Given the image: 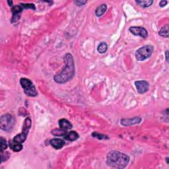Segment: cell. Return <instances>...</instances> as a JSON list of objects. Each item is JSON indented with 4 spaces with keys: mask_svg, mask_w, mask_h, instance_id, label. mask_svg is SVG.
Instances as JSON below:
<instances>
[{
    "mask_svg": "<svg viewBox=\"0 0 169 169\" xmlns=\"http://www.w3.org/2000/svg\"><path fill=\"white\" fill-rule=\"evenodd\" d=\"M66 66L62 71L54 76V80L58 84H63L71 80L75 75V63L71 54L65 56Z\"/></svg>",
    "mask_w": 169,
    "mask_h": 169,
    "instance_id": "cell-1",
    "label": "cell"
},
{
    "mask_svg": "<svg viewBox=\"0 0 169 169\" xmlns=\"http://www.w3.org/2000/svg\"><path fill=\"white\" fill-rule=\"evenodd\" d=\"M130 160V157L124 153L111 151L106 157V163L112 168L123 169L127 167Z\"/></svg>",
    "mask_w": 169,
    "mask_h": 169,
    "instance_id": "cell-2",
    "label": "cell"
},
{
    "mask_svg": "<svg viewBox=\"0 0 169 169\" xmlns=\"http://www.w3.org/2000/svg\"><path fill=\"white\" fill-rule=\"evenodd\" d=\"M25 9H31L35 10L36 7L35 5L33 4H20L19 5H13L11 7L13 13V17L11 19V23H14L19 20L21 17V13Z\"/></svg>",
    "mask_w": 169,
    "mask_h": 169,
    "instance_id": "cell-3",
    "label": "cell"
},
{
    "mask_svg": "<svg viewBox=\"0 0 169 169\" xmlns=\"http://www.w3.org/2000/svg\"><path fill=\"white\" fill-rule=\"evenodd\" d=\"M20 83L23 87L25 94L28 97H34L38 95V92L33 83L30 79L27 78H21L20 79Z\"/></svg>",
    "mask_w": 169,
    "mask_h": 169,
    "instance_id": "cell-4",
    "label": "cell"
},
{
    "mask_svg": "<svg viewBox=\"0 0 169 169\" xmlns=\"http://www.w3.org/2000/svg\"><path fill=\"white\" fill-rule=\"evenodd\" d=\"M154 47L151 45H145L142 46L136 51L135 58L139 61H144L150 58L153 53Z\"/></svg>",
    "mask_w": 169,
    "mask_h": 169,
    "instance_id": "cell-5",
    "label": "cell"
},
{
    "mask_svg": "<svg viewBox=\"0 0 169 169\" xmlns=\"http://www.w3.org/2000/svg\"><path fill=\"white\" fill-rule=\"evenodd\" d=\"M31 124L32 122L30 118H27V119H25L23 124L22 133L15 136L13 139V141L14 142H17L19 143H23L26 141L28 133V131H29L31 127Z\"/></svg>",
    "mask_w": 169,
    "mask_h": 169,
    "instance_id": "cell-6",
    "label": "cell"
},
{
    "mask_svg": "<svg viewBox=\"0 0 169 169\" xmlns=\"http://www.w3.org/2000/svg\"><path fill=\"white\" fill-rule=\"evenodd\" d=\"M15 123V118L9 114L2 115L0 118V127L2 130L9 132L13 127Z\"/></svg>",
    "mask_w": 169,
    "mask_h": 169,
    "instance_id": "cell-7",
    "label": "cell"
},
{
    "mask_svg": "<svg viewBox=\"0 0 169 169\" xmlns=\"http://www.w3.org/2000/svg\"><path fill=\"white\" fill-rule=\"evenodd\" d=\"M129 31L135 36H139L143 39H146L148 36V32L145 28L141 27H131Z\"/></svg>",
    "mask_w": 169,
    "mask_h": 169,
    "instance_id": "cell-8",
    "label": "cell"
},
{
    "mask_svg": "<svg viewBox=\"0 0 169 169\" xmlns=\"http://www.w3.org/2000/svg\"><path fill=\"white\" fill-rule=\"evenodd\" d=\"M135 85L137 89V91L140 94H143L145 92H147L149 89V83L145 80L135 81Z\"/></svg>",
    "mask_w": 169,
    "mask_h": 169,
    "instance_id": "cell-9",
    "label": "cell"
},
{
    "mask_svg": "<svg viewBox=\"0 0 169 169\" xmlns=\"http://www.w3.org/2000/svg\"><path fill=\"white\" fill-rule=\"evenodd\" d=\"M141 122V118L139 116L133 118H124L121 120V124L124 126H129L138 124Z\"/></svg>",
    "mask_w": 169,
    "mask_h": 169,
    "instance_id": "cell-10",
    "label": "cell"
},
{
    "mask_svg": "<svg viewBox=\"0 0 169 169\" xmlns=\"http://www.w3.org/2000/svg\"><path fill=\"white\" fill-rule=\"evenodd\" d=\"M50 144L52 145L54 149H60L65 145V141L63 139L60 138H54L50 140Z\"/></svg>",
    "mask_w": 169,
    "mask_h": 169,
    "instance_id": "cell-11",
    "label": "cell"
},
{
    "mask_svg": "<svg viewBox=\"0 0 169 169\" xmlns=\"http://www.w3.org/2000/svg\"><path fill=\"white\" fill-rule=\"evenodd\" d=\"M58 124H59V126L60 127V128L66 130L71 129L73 127L71 122H70L69 121H68V120L64 119V118L60 119L58 122Z\"/></svg>",
    "mask_w": 169,
    "mask_h": 169,
    "instance_id": "cell-12",
    "label": "cell"
},
{
    "mask_svg": "<svg viewBox=\"0 0 169 169\" xmlns=\"http://www.w3.org/2000/svg\"><path fill=\"white\" fill-rule=\"evenodd\" d=\"M9 146L11 149H12L14 152H19L23 149V145L22 143L14 142L13 141H10L9 143Z\"/></svg>",
    "mask_w": 169,
    "mask_h": 169,
    "instance_id": "cell-13",
    "label": "cell"
},
{
    "mask_svg": "<svg viewBox=\"0 0 169 169\" xmlns=\"http://www.w3.org/2000/svg\"><path fill=\"white\" fill-rule=\"evenodd\" d=\"M64 138L68 140V141H73L77 140L79 138V135L77 132H76L75 131H71V132H68L67 135L64 137Z\"/></svg>",
    "mask_w": 169,
    "mask_h": 169,
    "instance_id": "cell-14",
    "label": "cell"
},
{
    "mask_svg": "<svg viewBox=\"0 0 169 169\" xmlns=\"http://www.w3.org/2000/svg\"><path fill=\"white\" fill-rule=\"evenodd\" d=\"M135 3L140 7H149L153 4V1L152 0H137Z\"/></svg>",
    "mask_w": 169,
    "mask_h": 169,
    "instance_id": "cell-15",
    "label": "cell"
},
{
    "mask_svg": "<svg viewBox=\"0 0 169 169\" xmlns=\"http://www.w3.org/2000/svg\"><path fill=\"white\" fill-rule=\"evenodd\" d=\"M68 132L63 129H54L52 131V134L57 137H65Z\"/></svg>",
    "mask_w": 169,
    "mask_h": 169,
    "instance_id": "cell-16",
    "label": "cell"
},
{
    "mask_svg": "<svg viewBox=\"0 0 169 169\" xmlns=\"http://www.w3.org/2000/svg\"><path fill=\"white\" fill-rule=\"evenodd\" d=\"M107 9V6L106 4H102L97 8L96 11H95V14L97 17H101L103 15L105 12H106Z\"/></svg>",
    "mask_w": 169,
    "mask_h": 169,
    "instance_id": "cell-17",
    "label": "cell"
},
{
    "mask_svg": "<svg viewBox=\"0 0 169 169\" xmlns=\"http://www.w3.org/2000/svg\"><path fill=\"white\" fill-rule=\"evenodd\" d=\"M159 34L161 36L168 38V25H166L164 27H162L159 31Z\"/></svg>",
    "mask_w": 169,
    "mask_h": 169,
    "instance_id": "cell-18",
    "label": "cell"
},
{
    "mask_svg": "<svg viewBox=\"0 0 169 169\" xmlns=\"http://www.w3.org/2000/svg\"><path fill=\"white\" fill-rule=\"evenodd\" d=\"M108 45L106 42H101L97 47L98 52L100 54H104L107 51Z\"/></svg>",
    "mask_w": 169,
    "mask_h": 169,
    "instance_id": "cell-19",
    "label": "cell"
},
{
    "mask_svg": "<svg viewBox=\"0 0 169 169\" xmlns=\"http://www.w3.org/2000/svg\"><path fill=\"white\" fill-rule=\"evenodd\" d=\"M0 142H1V152L4 151L6 150V149L7 148V143L6 141V140L3 138V137H1V139H0Z\"/></svg>",
    "mask_w": 169,
    "mask_h": 169,
    "instance_id": "cell-20",
    "label": "cell"
},
{
    "mask_svg": "<svg viewBox=\"0 0 169 169\" xmlns=\"http://www.w3.org/2000/svg\"><path fill=\"white\" fill-rule=\"evenodd\" d=\"M92 136L94 137V138H96L98 139H108V137L103 135V134H101L100 133L98 132H93L92 133Z\"/></svg>",
    "mask_w": 169,
    "mask_h": 169,
    "instance_id": "cell-21",
    "label": "cell"
},
{
    "mask_svg": "<svg viewBox=\"0 0 169 169\" xmlns=\"http://www.w3.org/2000/svg\"><path fill=\"white\" fill-rule=\"evenodd\" d=\"M9 156H10V154H9V152H4L2 151L1 152V162H3L5 161H7V159L9 158Z\"/></svg>",
    "mask_w": 169,
    "mask_h": 169,
    "instance_id": "cell-22",
    "label": "cell"
},
{
    "mask_svg": "<svg viewBox=\"0 0 169 169\" xmlns=\"http://www.w3.org/2000/svg\"><path fill=\"white\" fill-rule=\"evenodd\" d=\"M87 1H74V4L77 5V6H82V5H84L86 3H87Z\"/></svg>",
    "mask_w": 169,
    "mask_h": 169,
    "instance_id": "cell-23",
    "label": "cell"
},
{
    "mask_svg": "<svg viewBox=\"0 0 169 169\" xmlns=\"http://www.w3.org/2000/svg\"><path fill=\"white\" fill-rule=\"evenodd\" d=\"M167 1H161L160 3H159V6L161 7H163L167 5Z\"/></svg>",
    "mask_w": 169,
    "mask_h": 169,
    "instance_id": "cell-24",
    "label": "cell"
},
{
    "mask_svg": "<svg viewBox=\"0 0 169 169\" xmlns=\"http://www.w3.org/2000/svg\"><path fill=\"white\" fill-rule=\"evenodd\" d=\"M165 57H166V60H167V62H168V50L166 51Z\"/></svg>",
    "mask_w": 169,
    "mask_h": 169,
    "instance_id": "cell-25",
    "label": "cell"
},
{
    "mask_svg": "<svg viewBox=\"0 0 169 169\" xmlns=\"http://www.w3.org/2000/svg\"><path fill=\"white\" fill-rule=\"evenodd\" d=\"M7 4H9V5L10 6V7H13V1H7Z\"/></svg>",
    "mask_w": 169,
    "mask_h": 169,
    "instance_id": "cell-26",
    "label": "cell"
},
{
    "mask_svg": "<svg viewBox=\"0 0 169 169\" xmlns=\"http://www.w3.org/2000/svg\"><path fill=\"white\" fill-rule=\"evenodd\" d=\"M166 159H167V163L168 165V157H167Z\"/></svg>",
    "mask_w": 169,
    "mask_h": 169,
    "instance_id": "cell-27",
    "label": "cell"
}]
</instances>
